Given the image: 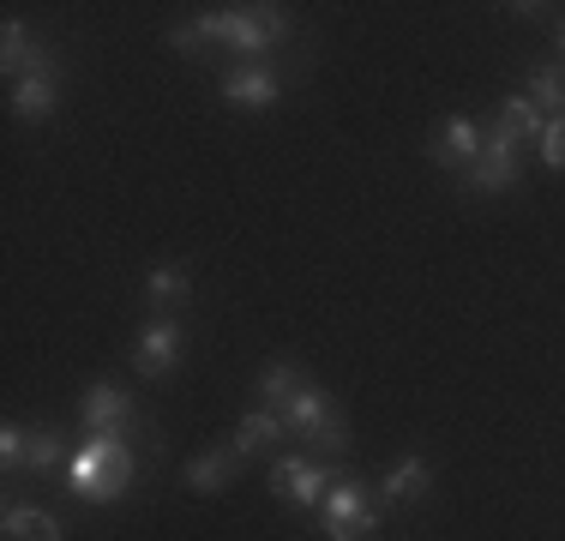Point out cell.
<instances>
[{
	"instance_id": "cell-1",
	"label": "cell",
	"mask_w": 565,
	"mask_h": 541,
	"mask_svg": "<svg viewBox=\"0 0 565 541\" xmlns=\"http://www.w3.org/2000/svg\"><path fill=\"white\" fill-rule=\"evenodd\" d=\"M289 31H295L289 7H205V12H193L186 24H174L169 49L199 54L205 43H223L235 54H265V49H277Z\"/></svg>"
},
{
	"instance_id": "cell-2",
	"label": "cell",
	"mask_w": 565,
	"mask_h": 541,
	"mask_svg": "<svg viewBox=\"0 0 565 541\" xmlns=\"http://www.w3.org/2000/svg\"><path fill=\"white\" fill-rule=\"evenodd\" d=\"M73 494L85 506H115L132 481H139V464H132L127 433H85V445L73 452Z\"/></svg>"
},
{
	"instance_id": "cell-3",
	"label": "cell",
	"mask_w": 565,
	"mask_h": 541,
	"mask_svg": "<svg viewBox=\"0 0 565 541\" xmlns=\"http://www.w3.org/2000/svg\"><path fill=\"white\" fill-rule=\"evenodd\" d=\"M277 415H282V433H289V439L319 445L326 457H343L349 452V422H343V410H338V397H331V391L301 385Z\"/></svg>"
},
{
	"instance_id": "cell-4",
	"label": "cell",
	"mask_w": 565,
	"mask_h": 541,
	"mask_svg": "<svg viewBox=\"0 0 565 541\" xmlns=\"http://www.w3.org/2000/svg\"><path fill=\"white\" fill-rule=\"evenodd\" d=\"M319 523H326V541H361L367 530L385 523V506H380V494H373L361 476H343L326 494V506H319Z\"/></svg>"
},
{
	"instance_id": "cell-5",
	"label": "cell",
	"mask_w": 565,
	"mask_h": 541,
	"mask_svg": "<svg viewBox=\"0 0 565 541\" xmlns=\"http://www.w3.org/2000/svg\"><path fill=\"white\" fill-rule=\"evenodd\" d=\"M343 476H349V469L313 464V457H277V464H271V487H277V499L289 511H319V506H326V494Z\"/></svg>"
},
{
	"instance_id": "cell-6",
	"label": "cell",
	"mask_w": 565,
	"mask_h": 541,
	"mask_svg": "<svg viewBox=\"0 0 565 541\" xmlns=\"http://www.w3.org/2000/svg\"><path fill=\"white\" fill-rule=\"evenodd\" d=\"M181 356H186V331H181V319H169V314H157L127 349V361L139 379H169L181 368Z\"/></svg>"
},
{
	"instance_id": "cell-7",
	"label": "cell",
	"mask_w": 565,
	"mask_h": 541,
	"mask_svg": "<svg viewBox=\"0 0 565 541\" xmlns=\"http://www.w3.org/2000/svg\"><path fill=\"white\" fill-rule=\"evenodd\" d=\"M457 181H463V193H505V187H523V157H518V145H511L505 132L488 127V145H481V157L469 162Z\"/></svg>"
},
{
	"instance_id": "cell-8",
	"label": "cell",
	"mask_w": 565,
	"mask_h": 541,
	"mask_svg": "<svg viewBox=\"0 0 565 541\" xmlns=\"http://www.w3.org/2000/svg\"><path fill=\"white\" fill-rule=\"evenodd\" d=\"M78 415H85V433H127L132 427V397L115 379H90V385L78 391Z\"/></svg>"
},
{
	"instance_id": "cell-9",
	"label": "cell",
	"mask_w": 565,
	"mask_h": 541,
	"mask_svg": "<svg viewBox=\"0 0 565 541\" xmlns=\"http://www.w3.org/2000/svg\"><path fill=\"white\" fill-rule=\"evenodd\" d=\"M217 91H223V103H235V108H271L282 97V78L259 61H241L217 78Z\"/></svg>"
},
{
	"instance_id": "cell-10",
	"label": "cell",
	"mask_w": 565,
	"mask_h": 541,
	"mask_svg": "<svg viewBox=\"0 0 565 541\" xmlns=\"http://www.w3.org/2000/svg\"><path fill=\"white\" fill-rule=\"evenodd\" d=\"M427 487H434V464H427L422 452H409V457H397V464L385 469V481L373 487V494H380L385 511H397V506H422Z\"/></svg>"
},
{
	"instance_id": "cell-11",
	"label": "cell",
	"mask_w": 565,
	"mask_h": 541,
	"mask_svg": "<svg viewBox=\"0 0 565 541\" xmlns=\"http://www.w3.org/2000/svg\"><path fill=\"white\" fill-rule=\"evenodd\" d=\"M481 145H488V132H481L469 115H451L446 127L434 132V145H427V157H434L439 169H457V174H463L469 162L481 157Z\"/></svg>"
},
{
	"instance_id": "cell-12",
	"label": "cell",
	"mask_w": 565,
	"mask_h": 541,
	"mask_svg": "<svg viewBox=\"0 0 565 541\" xmlns=\"http://www.w3.org/2000/svg\"><path fill=\"white\" fill-rule=\"evenodd\" d=\"M61 103V73L55 66H36V73H24L19 85H12V115L19 120H49Z\"/></svg>"
},
{
	"instance_id": "cell-13",
	"label": "cell",
	"mask_w": 565,
	"mask_h": 541,
	"mask_svg": "<svg viewBox=\"0 0 565 541\" xmlns=\"http://www.w3.org/2000/svg\"><path fill=\"white\" fill-rule=\"evenodd\" d=\"M0 66H7V78L19 85V78L36 73V66H55V54H49L43 43H31L24 19H7V31H0Z\"/></svg>"
},
{
	"instance_id": "cell-14",
	"label": "cell",
	"mask_w": 565,
	"mask_h": 541,
	"mask_svg": "<svg viewBox=\"0 0 565 541\" xmlns=\"http://www.w3.org/2000/svg\"><path fill=\"white\" fill-rule=\"evenodd\" d=\"M247 464V457L235 452V445H217V452H205V457H193V464L181 469V481H186V494H223L228 481H235V469Z\"/></svg>"
},
{
	"instance_id": "cell-15",
	"label": "cell",
	"mask_w": 565,
	"mask_h": 541,
	"mask_svg": "<svg viewBox=\"0 0 565 541\" xmlns=\"http://www.w3.org/2000/svg\"><path fill=\"white\" fill-rule=\"evenodd\" d=\"M0 530H7V541H66V530H61L55 511H43V506H19V499L7 506Z\"/></svg>"
},
{
	"instance_id": "cell-16",
	"label": "cell",
	"mask_w": 565,
	"mask_h": 541,
	"mask_svg": "<svg viewBox=\"0 0 565 541\" xmlns=\"http://www.w3.org/2000/svg\"><path fill=\"white\" fill-rule=\"evenodd\" d=\"M542 127H547V115L530 97H505L500 115H493V132H505L511 145H530V139L542 145Z\"/></svg>"
},
{
	"instance_id": "cell-17",
	"label": "cell",
	"mask_w": 565,
	"mask_h": 541,
	"mask_svg": "<svg viewBox=\"0 0 565 541\" xmlns=\"http://www.w3.org/2000/svg\"><path fill=\"white\" fill-rule=\"evenodd\" d=\"M277 439H289V433H282V415L277 410H253L247 422L235 427V439H228V445H235L241 457H259L265 445H277Z\"/></svg>"
},
{
	"instance_id": "cell-18",
	"label": "cell",
	"mask_w": 565,
	"mask_h": 541,
	"mask_svg": "<svg viewBox=\"0 0 565 541\" xmlns=\"http://www.w3.org/2000/svg\"><path fill=\"white\" fill-rule=\"evenodd\" d=\"M186 295H193V277H186V265H157L151 277H145V301H151L157 314H169V307H181Z\"/></svg>"
},
{
	"instance_id": "cell-19",
	"label": "cell",
	"mask_w": 565,
	"mask_h": 541,
	"mask_svg": "<svg viewBox=\"0 0 565 541\" xmlns=\"http://www.w3.org/2000/svg\"><path fill=\"white\" fill-rule=\"evenodd\" d=\"M535 108H542L547 120H559L565 115V66H535L530 73V91H523Z\"/></svg>"
},
{
	"instance_id": "cell-20",
	"label": "cell",
	"mask_w": 565,
	"mask_h": 541,
	"mask_svg": "<svg viewBox=\"0 0 565 541\" xmlns=\"http://www.w3.org/2000/svg\"><path fill=\"white\" fill-rule=\"evenodd\" d=\"M301 385H307V379H301V368H295V361H271V368L259 373V397H265V410H282V403H289Z\"/></svg>"
},
{
	"instance_id": "cell-21",
	"label": "cell",
	"mask_w": 565,
	"mask_h": 541,
	"mask_svg": "<svg viewBox=\"0 0 565 541\" xmlns=\"http://www.w3.org/2000/svg\"><path fill=\"white\" fill-rule=\"evenodd\" d=\"M61 464V427H24V469H55Z\"/></svg>"
},
{
	"instance_id": "cell-22",
	"label": "cell",
	"mask_w": 565,
	"mask_h": 541,
	"mask_svg": "<svg viewBox=\"0 0 565 541\" xmlns=\"http://www.w3.org/2000/svg\"><path fill=\"white\" fill-rule=\"evenodd\" d=\"M542 162H547V169H559V174H565V115H559V120H547V127H542Z\"/></svg>"
},
{
	"instance_id": "cell-23",
	"label": "cell",
	"mask_w": 565,
	"mask_h": 541,
	"mask_svg": "<svg viewBox=\"0 0 565 541\" xmlns=\"http://www.w3.org/2000/svg\"><path fill=\"white\" fill-rule=\"evenodd\" d=\"M0 464H7V469H24V427H19V422L0 427Z\"/></svg>"
},
{
	"instance_id": "cell-24",
	"label": "cell",
	"mask_w": 565,
	"mask_h": 541,
	"mask_svg": "<svg viewBox=\"0 0 565 541\" xmlns=\"http://www.w3.org/2000/svg\"><path fill=\"white\" fill-rule=\"evenodd\" d=\"M559 66H565V19H559Z\"/></svg>"
}]
</instances>
